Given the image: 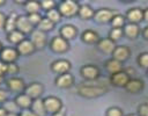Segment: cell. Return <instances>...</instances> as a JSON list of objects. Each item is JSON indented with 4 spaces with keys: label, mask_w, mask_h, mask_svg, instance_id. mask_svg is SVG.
Masks as SVG:
<instances>
[{
    "label": "cell",
    "mask_w": 148,
    "mask_h": 116,
    "mask_svg": "<svg viewBox=\"0 0 148 116\" xmlns=\"http://www.w3.org/2000/svg\"><path fill=\"white\" fill-rule=\"evenodd\" d=\"M106 92H108V87L104 84H95V82L88 81L77 86V94L88 99L98 97L105 94Z\"/></svg>",
    "instance_id": "1"
},
{
    "label": "cell",
    "mask_w": 148,
    "mask_h": 116,
    "mask_svg": "<svg viewBox=\"0 0 148 116\" xmlns=\"http://www.w3.org/2000/svg\"><path fill=\"white\" fill-rule=\"evenodd\" d=\"M80 5L74 0H64L58 5V10L61 14V16L65 17H72L74 15H77Z\"/></svg>",
    "instance_id": "2"
},
{
    "label": "cell",
    "mask_w": 148,
    "mask_h": 116,
    "mask_svg": "<svg viewBox=\"0 0 148 116\" xmlns=\"http://www.w3.org/2000/svg\"><path fill=\"white\" fill-rule=\"evenodd\" d=\"M80 74L87 81H95V80H97L99 78L101 71H99V68L96 65L87 64V65H83L80 68Z\"/></svg>",
    "instance_id": "3"
},
{
    "label": "cell",
    "mask_w": 148,
    "mask_h": 116,
    "mask_svg": "<svg viewBox=\"0 0 148 116\" xmlns=\"http://www.w3.org/2000/svg\"><path fill=\"white\" fill-rule=\"evenodd\" d=\"M44 107H45V110H46V114H56L58 111H60L62 109V101L57 97V96H46L44 100Z\"/></svg>",
    "instance_id": "4"
},
{
    "label": "cell",
    "mask_w": 148,
    "mask_h": 116,
    "mask_svg": "<svg viewBox=\"0 0 148 116\" xmlns=\"http://www.w3.org/2000/svg\"><path fill=\"white\" fill-rule=\"evenodd\" d=\"M116 14H117L116 10H113V9H111V8H99V9H97V10L95 12L92 19L95 20V22L104 24V23L111 22L112 17H113Z\"/></svg>",
    "instance_id": "5"
},
{
    "label": "cell",
    "mask_w": 148,
    "mask_h": 116,
    "mask_svg": "<svg viewBox=\"0 0 148 116\" xmlns=\"http://www.w3.org/2000/svg\"><path fill=\"white\" fill-rule=\"evenodd\" d=\"M50 49L56 53H64V52L68 51L69 43L61 36H54L50 41Z\"/></svg>",
    "instance_id": "6"
},
{
    "label": "cell",
    "mask_w": 148,
    "mask_h": 116,
    "mask_svg": "<svg viewBox=\"0 0 148 116\" xmlns=\"http://www.w3.org/2000/svg\"><path fill=\"white\" fill-rule=\"evenodd\" d=\"M6 86L7 88L13 92V93H23L24 89H25V84H24V80L22 78H18V77H10L6 80Z\"/></svg>",
    "instance_id": "7"
},
{
    "label": "cell",
    "mask_w": 148,
    "mask_h": 116,
    "mask_svg": "<svg viewBox=\"0 0 148 116\" xmlns=\"http://www.w3.org/2000/svg\"><path fill=\"white\" fill-rule=\"evenodd\" d=\"M18 52L16 50V48H2V50L0 51V60H2L6 64H10V63H15V60L18 58Z\"/></svg>",
    "instance_id": "8"
},
{
    "label": "cell",
    "mask_w": 148,
    "mask_h": 116,
    "mask_svg": "<svg viewBox=\"0 0 148 116\" xmlns=\"http://www.w3.org/2000/svg\"><path fill=\"white\" fill-rule=\"evenodd\" d=\"M44 92V87L40 82H30L25 86V89L23 93H25L28 96H30L32 100L39 99Z\"/></svg>",
    "instance_id": "9"
},
{
    "label": "cell",
    "mask_w": 148,
    "mask_h": 116,
    "mask_svg": "<svg viewBox=\"0 0 148 116\" xmlns=\"http://www.w3.org/2000/svg\"><path fill=\"white\" fill-rule=\"evenodd\" d=\"M71 68H72V65L67 59H58V60H54L51 64L52 72L57 73L58 75L65 74V73H69Z\"/></svg>",
    "instance_id": "10"
},
{
    "label": "cell",
    "mask_w": 148,
    "mask_h": 116,
    "mask_svg": "<svg viewBox=\"0 0 148 116\" xmlns=\"http://www.w3.org/2000/svg\"><path fill=\"white\" fill-rule=\"evenodd\" d=\"M30 35H31L30 41L32 42V44H34V46L36 49L40 50V49H43L46 45L47 38H46V34L45 32H43V31H40L38 29H34V31Z\"/></svg>",
    "instance_id": "11"
},
{
    "label": "cell",
    "mask_w": 148,
    "mask_h": 116,
    "mask_svg": "<svg viewBox=\"0 0 148 116\" xmlns=\"http://www.w3.org/2000/svg\"><path fill=\"white\" fill-rule=\"evenodd\" d=\"M125 19L128 21V23L138 24L139 22L143 21V9H141V8H139V7L130 8V9L126 12Z\"/></svg>",
    "instance_id": "12"
},
{
    "label": "cell",
    "mask_w": 148,
    "mask_h": 116,
    "mask_svg": "<svg viewBox=\"0 0 148 116\" xmlns=\"http://www.w3.org/2000/svg\"><path fill=\"white\" fill-rule=\"evenodd\" d=\"M130 79H131L130 75L125 71H120L118 73L110 75V82H111V85H113L116 87H124L125 88V86L127 85Z\"/></svg>",
    "instance_id": "13"
},
{
    "label": "cell",
    "mask_w": 148,
    "mask_h": 116,
    "mask_svg": "<svg viewBox=\"0 0 148 116\" xmlns=\"http://www.w3.org/2000/svg\"><path fill=\"white\" fill-rule=\"evenodd\" d=\"M130 56H131V50L126 45H117L112 52V58L120 63L126 61L130 58Z\"/></svg>",
    "instance_id": "14"
},
{
    "label": "cell",
    "mask_w": 148,
    "mask_h": 116,
    "mask_svg": "<svg viewBox=\"0 0 148 116\" xmlns=\"http://www.w3.org/2000/svg\"><path fill=\"white\" fill-rule=\"evenodd\" d=\"M16 29L21 31L22 34H31L34 31V26L29 22L27 15H18L17 21H16Z\"/></svg>",
    "instance_id": "15"
},
{
    "label": "cell",
    "mask_w": 148,
    "mask_h": 116,
    "mask_svg": "<svg viewBox=\"0 0 148 116\" xmlns=\"http://www.w3.org/2000/svg\"><path fill=\"white\" fill-rule=\"evenodd\" d=\"M143 88H145V82L138 78H131L127 85L125 86V89L131 94H139Z\"/></svg>",
    "instance_id": "16"
},
{
    "label": "cell",
    "mask_w": 148,
    "mask_h": 116,
    "mask_svg": "<svg viewBox=\"0 0 148 116\" xmlns=\"http://www.w3.org/2000/svg\"><path fill=\"white\" fill-rule=\"evenodd\" d=\"M54 82H56V86L59 88H69L74 85V77L71 73L60 74L56 78Z\"/></svg>",
    "instance_id": "17"
},
{
    "label": "cell",
    "mask_w": 148,
    "mask_h": 116,
    "mask_svg": "<svg viewBox=\"0 0 148 116\" xmlns=\"http://www.w3.org/2000/svg\"><path fill=\"white\" fill-rule=\"evenodd\" d=\"M96 45H97V49L101 52H103V53H111V55H112L113 50L117 46L116 43L113 41H111L109 37H106V38H99V41L97 42Z\"/></svg>",
    "instance_id": "18"
},
{
    "label": "cell",
    "mask_w": 148,
    "mask_h": 116,
    "mask_svg": "<svg viewBox=\"0 0 148 116\" xmlns=\"http://www.w3.org/2000/svg\"><path fill=\"white\" fill-rule=\"evenodd\" d=\"M16 50L21 56H29L36 50V48L34 46L32 42L29 38H24L20 44L16 45Z\"/></svg>",
    "instance_id": "19"
},
{
    "label": "cell",
    "mask_w": 148,
    "mask_h": 116,
    "mask_svg": "<svg viewBox=\"0 0 148 116\" xmlns=\"http://www.w3.org/2000/svg\"><path fill=\"white\" fill-rule=\"evenodd\" d=\"M123 32H124V36H126L127 38L130 39H135L139 37L141 30H140V27L138 24H134V23H126L123 28Z\"/></svg>",
    "instance_id": "20"
},
{
    "label": "cell",
    "mask_w": 148,
    "mask_h": 116,
    "mask_svg": "<svg viewBox=\"0 0 148 116\" xmlns=\"http://www.w3.org/2000/svg\"><path fill=\"white\" fill-rule=\"evenodd\" d=\"M60 36L62 38H65L66 41H69V39H73L76 37L77 35V29L76 27H74L73 24H65L60 28Z\"/></svg>",
    "instance_id": "21"
},
{
    "label": "cell",
    "mask_w": 148,
    "mask_h": 116,
    "mask_svg": "<svg viewBox=\"0 0 148 116\" xmlns=\"http://www.w3.org/2000/svg\"><path fill=\"white\" fill-rule=\"evenodd\" d=\"M104 66H105V70L110 73V74H114V73H118L120 71H124L123 70V63L113 59V58H110L108 59L105 63H104Z\"/></svg>",
    "instance_id": "22"
},
{
    "label": "cell",
    "mask_w": 148,
    "mask_h": 116,
    "mask_svg": "<svg viewBox=\"0 0 148 116\" xmlns=\"http://www.w3.org/2000/svg\"><path fill=\"white\" fill-rule=\"evenodd\" d=\"M81 39L87 44H97L99 41V36L95 30L87 29L81 34Z\"/></svg>",
    "instance_id": "23"
},
{
    "label": "cell",
    "mask_w": 148,
    "mask_h": 116,
    "mask_svg": "<svg viewBox=\"0 0 148 116\" xmlns=\"http://www.w3.org/2000/svg\"><path fill=\"white\" fill-rule=\"evenodd\" d=\"M15 102L20 107V109H30L31 103H32V99L30 96H28L25 93H20L16 95Z\"/></svg>",
    "instance_id": "24"
},
{
    "label": "cell",
    "mask_w": 148,
    "mask_h": 116,
    "mask_svg": "<svg viewBox=\"0 0 148 116\" xmlns=\"http://www.w3.org/2000/svg\"><path fill=\"white\" fill-rule=\"evenodd\" d=\"M30 109L37 115V116H45L46 115V110H45V107H44V102H43V99H36V100H32V103H31V107Z\"/></svg>",
    "instance_id": "25"
},
{
    "label": "cell",
    "mask_w": 148,
    "mask_h": 116,
    "mask_svg": "<svg viewBox=\"0 0 148 116\" xmlns=\"http://www.w3.org/2000/svg\"><path fill=\"white\" fill-rule=\"evenodd\" d=\"M94 14H95V10H94L89 5H87V3L80 5L77 15H79L82 20H89V19H92V17H94Z\"/></svg>",
    "instance_id": "26"
},
{
    "label": "cell",
    "mask_w": 148,
    "mask_h": 116,
    "mask_svg": "<svg viewBox=\"0 0 148 116\" xmlns=\"http://www.w3.org/2000/svg\"><path fill=\"white\" fill-rule=\"evenodd\" d=\"M18 15L15 12H12L7 17H6V23H5V30L8 32L13 31L16 29V21H17Z\"/></svg>",
    "instance_id": "27"
},
{
    "label": "cell",
    "mask_w": 148,
    "mask_h": 116,
    "mask_svg": "<svg viewBox=\"0 0 148 116\" xmlns=\"http://www.w3.org/2000/svg\"><path fill=\"white\" fill-rule=\"evenodd\" d=\"M25 37H24V34H22L21 31H18L17 29H15V30H13V31H10V32H8L7 34V39L9 41V43H12V44H20L23 39H24Z\"/></svg>",
    "instance_id": "28"
},
{
    "label": "cell",
    "mask_w": 148,
    "mask_h": 116,
    "mask_svg": "<svg viewBox=\"0 0 148 116\" xmlns=\"http://www.w3.org/2000/svg\"><path fill=\"white\" fill-rule=\"evenodd\" d=\"M2 108L7 113H13V114H20V107L16 104L15 100H7L2 103Z\"/></svg>",
    "instance_id": "29"
},
{
    "label": "cell",
    "mask_w": 148,
    "mask_h": 116,
    "mask_svg": "<svg viewBox=\"0 0 148 116\" xmlns=\"http://www.w3.org/2000/svg\"><path fill=\"white\" fill-rule=\"evenodd\" d=\"M24 8H25V12H27L28 14L39 13V10H40V3H39L38 1H34V0L25 1Z\"/></svg>",
    "instance_id": "30"
},
{
    "label": "cell",
    "mask_w": 148,
    "mask_h": 116,
    "mask_svg": "<svg viewBox=\"0 0 148 116\" xmlns=\"http://www.w3.org/2000/svg\"><path fill=\"white\" fill-rule=\"evenodd\" d=\"M110 23H111L112 28H120V29H123L124 26L126 24V19H125L124 15L117 13V14L112 17V20H111Z\"/></svg>",
    "instance_id": "31"
},
{
    "label": "cell",
    "mask_w": 148,
    "mask_h": 116,
    "mask_svg": "<svg viewBox=\"0 0 148 116\" xmlns=\"http://www.w3.org/2000/svg\"><path fill=\"white\" fill-rule=\"evenodd\" d=\"M53 28H54V23H52V22H51L49 19H46V17H43L42 21H40V22L38 23V26H37V29L40 30V31H43V32L51 31Z\"/></svg>",
    "instance_id": "32"
},
{
    "label": "cell",
    "mask_w": 148,
    "mask_h": 116,
    "mask_svg": "<svg viewBox=\"0 0 148 116\" xmlns=\"http://www.w3.org/2000/svg\"><path fill=\"white\" fill-rule=\"evenodd\" d=\"M46 19H49L52 23H58L60 20H61V14L59 13L58 8H53V9H50L46 12Z\"/></svg>",
    "instance_id": "33"
},
{
    "label": "cell",
    "mask_w": 148,
    "mask_h": 116,
    "mask_svg": "<svg viewBox=\"0 0 148 116\" xmlns=\"http://www.w3.org/2000/svg\"><path fill=\"white\" fill-rule=\"evenodd\" d=\"M123 36H124V32H123V29H120V28H112L109 31V38L111 41H113L114 43L117 41H119Z\"/></svg>",
    "instance_id": "34"
},
{
    "label": "cell",
    "mask_w": 148,
    "mask_h": 116,
    "mask_svg": "<svg viewBox=\"0 0 148 116\" xmlns=\"http://www.w3.org/2000/svg\"><path fill=\"white\" fill-rule=\"evenodd\" d=\"M136 63L140 67L148 70V52H141L136 58Z\"/></svg>",
    "instance_id": "35"
},
{
    "label": "cell",
    "mask_w": 148,
    "mask_h": 116,
    "mask_svg": "<svg viewBox=\"0 0 148 116\" xmlns=\"http://www.w3.org/2000/svg\"><path fill=\"white\" fill-rule=\"evenodd\" d=\"M105 116H124V113L119 107H110L106 109Z\"/></svg>",
    "instance_id": "36"
},
{
    "label": "cell",
    "mask_w": 148,
    "mask_h": 116,
    "mask_svg": "<svg viewBox=\"0 0 148 116\" xmlns=\"http://www.w3.org/2000/svg\"><path fill=\"white\" fill-rule=\"evenodd\" d=\"M27 17H28V20H29V22L35 27V26H38V23L42 21V15L39 14V13H34V14H28L27 15Z\"/></svg>",
    "instance_id": "37"
},
{
    "label": "cell",
    "mask_w": 148,
    "mask_h": 116,
    "mask_svg": "<svg viewBox=\"0 0 148 116\" xmlns=\"http://www.w3.org/2000/svg\"><path fill=\"white\" fill-rule=\"evenodd\" d=\"M40 3V8H43L44 10H50V9H53L56 8V2L52 1V0H43L39 2Z\"/></svg>",
    "instance_id": "38"
},
{
    "label": "cell",
    "mask_w": 148,
    "mask_h": 116,
    "mask_svg": "<svg viewBox=\"0 0 148 116\" xmlns=\"http://www.w3.org/2000/svg\"><path fill=\"white\" fill-rule=\"evenodd\" d=\"M18 71H20V68H18V66H17L15 63L7 64V74L15 77V74H17V73H18Z\"/></svg>",
    "instance_id": "39"
},
{
    "label": "cell",
    "mask_w": 148,
    "mask_h": 116,
    "mask_svg": "<svg viewBox=\"0 0 148 116\" xmlns=\"http://www.w3.org/2000/svg\"><path fill=\"white\" fill-rule=\"evenodd\" d=\"M138 115L139 116H148V106L146 103H141L138 107Z\"/></svg>",
    "instance_id": "40"
},
{
    "label": "cell",
    "mask_w": 148,
    "mask_h": 116,
    "mask_svg": "<svg viewBox=\"0 0 148 116\" xmlns=\"http://www.w3.org/2000/svg\"><path fill=\"white\" fill-rule=\"evenodd\" d=\"M18 116H37L31 109H23L22 111H20Z\"/></svg>",
    "instance_id": "41"
},
{
    "label": "cell",
    "mask_w": 148,
    "mask_h": 116,
    "mask_svg": "<svg viewBox=\"0 0 148 116\" xmlns=\"http://www.w3.org/2000/svg\"><path fill=\"white\" fill-rule=\"evenodd\" d=\"M5 74H7V64L0 60V75L5 77Z\"/></svg>",
    "instance_id": "42"
},
{
    "label": "cell",
    "mask_w": 148,
    "mask_h": 116,
    "mask_svg": "<svg viewBox=\"0 0 148 116\" xmlns=\"http://www.w3.org/2000/svg\"><path fill=\"white\" fill-rule=\"evenodd\" d=\"M7 97H8V94L5 89H1L0 88V103H3L5 101H7Z\"/></svg>",
    "instance_id": "43"
},
{
    "label": "cell",
    "mask_w": 148,
    "mask_h": 116,
    "mask_svg": "<svg viewBox=\"0 0 148 116\" xmlns=\"http://www.w3.org/2000/svg\"><path fill=\"white\" fill-rule=\"evenodd\" d=\"M6 15L2 13V12H0V30H2V29H5V23H6Z\"/></svg>",
    "instance_id": "44"
},
{
    "label": "cell",
    "mask_w": 148,
    "mask_h": 116,
    "mask_svg": "<svg viewBox=\"0 0 148 116\" xmlns=\"http://www.w3.org/2000/svg\"><path fill=\"white\" fill-rule=\"evenodd\" d=\"M141 34H142V37H143L146 41H148V26H146V27L142 29Z\"/></svg>",
    "instance_id": "45"
},
{
    "label": "cell",
    "mask_w": 148,
    "mask_h": 116,
    "mask_svg": "<svg viewBox=\"0 0 148 116\" xmlns=\"http://www.w3.org/2000/svg\"><path fill=\"white\" fill-rule=\"evenodd\" d=\"M51 116H66V111H65V109L62 108L60 111H58V113H56V114H52Z\"/></svg>",
    "instance_id": "46"
},
{
    "label": "cell",
    "mask_w": 148,
    "mask_h": 116,
    "mask_svg": "<svg viewBox=\"0 0 148 116\" xmlns=\"http://www.w3.org/2000/svg\"><path fill=\"white\" fill-rule=\"evenodd\" d=\"M143 20L146 22H148V7L143 9Z\"/></svg>",
    "instance_id": "47"
},
{
    "label": "cell",
    "mask_w": 148,
    "mask_h": 116,
    "mask_svg": "<svg viewBox=\"0 0 148 116\" xmlns=\"http://www.w3.org/2000/svg\"><path fill=\"white\" fill-rule=\"evenodd\" d=\"M6 115H7V111L2 107H0V116H6Z\"/></svg>",
    "instance_id": "48"
},
{
    "label": "cell",
    "mask_w": 148,
    "mask_h": 116,
    "mask_svg": "<svg viewBox=\"0 0 148 116\" xmlns=\"http://www.w3.org/2000/svg\"><path fill=\"white\" fill-rule=\"evenodd\" d=\"M6 116H18V114H13V113H7Z\"/></svg>",
    "instance_id": "49"
},
{
    "label": "cell",
    "mask_w": 148,
    "mask_h": 116,
    "mask_svg": "<svg viewBox=\"0 0 148 116\" xmlns=\"http://www.w3.org/2000/svg\"><path fill=\"white\" fill-rule=\"evenodd\" d=\"M5 81V77H2V75H0V84H2Z\"/></svg>",
    "instance_id": "50"
},
{
    "label": "cell",
    "mask_w": 148,
    "mask_h": 116,
    "mask_svg": "<svg viewBox=\"0 0 148 116\" xmlns=\"http://www.w3.org/2000/svg\"><path fill=\"white\" fill-rule=\"evenodd\" d=\"M5 3H6L5 0H0V6H2V5H5Z\"/></svg>",
    "instance_id": "51"
},
{
    "label": "cell",
    "mask_w": 148,
    "mask_h": 116,
    "mask_svg": "<svg viewBox=\"0 0 148 116\" xmlns=\"http://www.w3.org/2000/svg\"><path fill=\"white\" fill-rule=\"evenodd\" d=\"M126 116H138L136 114H128V115H126Z\"/></svg>",
    "instance_id": "52"
},
{
    "label": "cell",
    "mask_w": 148,
    "mask_h": 116,
    "mask_svg": "<svg viewBox=\"0 0 148 116\" xmlns=\"http://www.w3.org/2000/svg\"><path fill=\"white\" fill-rule=\"evenodd\" d=\"M1 50H2V44L0 43V51H1Z\"/></svg>",
    "instance_id": "53"
},
{
    "label": "cell",
    "mask_w": 148,
    "mask_h": 116,
    "mask_svg": "<svg viewBox=\"0 0 148 116\" xmlns=\"http://www.w3.org/2000/svg\"><path fill=\"white\" fill-rule=\"evenodd\" d=\"M145 103H146V104H147V106H148V99H147V100H146V102H145Z\"/></svg>",
    "instance_id": "54"
},
{
    "label": "cell",
    "mask_w": 148,
    "mask_h": 116,
    "mask_svg": "<svg viewBox=\"0 0 148 116\" xmlns=\"http://www.w3.org/2000/svg\"><path fill=\"white\" fill-rule=\"evenodd\" d=\"M147 74H148V70H147Z\"/></svg>",
    "instance_id": "55"
},
{
    "label": "cell",
    "mask_w": 148,
    "mask_h": 116,
    "mask_svg": "<svg viewBox=\"0 0 148 116\" xmlns=\"http://www.w3.org/2000/svg\"><path fill=\"white\" fill-rule=\"evenodd\" d=\"M138 116H139V115H138Z\"/></svg>",
    "instance_id": "56"
}]
</instances>
